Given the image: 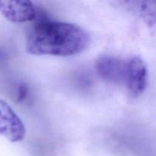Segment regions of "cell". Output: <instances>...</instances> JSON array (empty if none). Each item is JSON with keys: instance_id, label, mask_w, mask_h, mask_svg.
Listing matches in <instances>:
<instances>
[{"instance_id": "6da1fadb", "label": "cell", "mask_w": 156, "mask_h": 156, "mask_svg": "<svg viewBox=\"0 0 156 156\" xmlns=\"http://www.w3.org/2000/svg\"><path fill=\"white\" fill-rule=\"evenodd\" d=\"M90 35L73 23L38 21L26 39V50L34 55L69 56L83 52L90 44Z\"/></svg>"}, {"instance_id": "7a4b0ae2", "label": "cell", "mask_w": 156, "mask_h": 156, "mask_svg": "<svg viewBox=\"0 0 156 156\" xmlns=\"http://www.w3.org/2000/svg\"><path fill=\"white\" fill-rule=\"evenodd\" d=\"M148 82V71L141 57L133 56L126 59V76L124 84L129 95L137 98L146 90Z\"/></svg>"}, {"instance_id": "3957f363", "label": "cell", "mask_w": 156, "mask_h": 156, "mask_svg": "<svg viewBox=\"0 0 156 156\" xmlns=\"http://www.w3.org/2000/svg\"><path fill=\"white\" fill-rule=\"evenodd\" d=\"M22 120L10 105L0 98V136L12 143L22 141L25 136Z\"/></svg>"}, {"instance_id": "277c9868", "label": "cell", "mask_w": 156, "mask_h": 156, "mask_svg": "<svg viewBox=\"0 0 156 156\" xmlns=\"http://www.w3.org/2000/svg\"><path fill=\"white\" fill-rule=\"evenodd\" d=\"M95 69L98 76L106 82L112 84L125 82V59L111 55H104L96 60Z\"/></svg>"}, {"instance_id": "5b68a950", "label": "cell", "mask_w": 156, "mask_h": 156, "mask_svg": "<svg viewBox=\"0 0 156 156\" xmlns=\"http://www.w3.org/2000/svg\"><path fill=\"white\" fill-rule=\"evenodd\" d=\"M0 14L15 23L33 21L37 16L36 8L30 1H0Z\"/></svg>"}, {"instance_id": "8992f818", "label": "cell", "mask_w": 156, "mask_h": 156, "mask_svg": "<svg viewBox=\"0 0 156 156\" xmlns=\"http://www.w3.org/2000/svg\"><path fill=\"white\" fill-rule=\"evenodd\" d=\"M123 4L133 12L142 16L146 23L150 26L155 25V2L149 1L123 2Z\"/></svg>"}, {"instance_id": "52a82bcc", "label": "cell", "mask_w": 156, "mask_h": 156, "mask_svg": "<svg viewBox=\"0 0 156 156\" xmlns=\"http://www.w3.org/2000/svg\"><path fill=\"white\" fill-rule=\"evenodd\" d=\"M28 93V88L25 84H21L18 88V94H17V101L18 102L24 101L26 99Z\"/></svg>"}]
</instances>
